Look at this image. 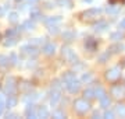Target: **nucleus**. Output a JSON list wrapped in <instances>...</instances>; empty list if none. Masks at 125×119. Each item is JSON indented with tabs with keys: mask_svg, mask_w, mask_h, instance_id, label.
<instances>
[{
	"mask_svg": "<svg viewBox=\"0 0 125 119\" xmlns=\"http://www.w3.org/2000/svg\"><path fill=\"white\" fill-rule=\"evenodd\" d=\"M74 109L78 114H86L90 109V104L88 102L86 98H78V100L74 101Z\"/></svg>",
	"mask_w": 125,
	"mask_h": 119,
	"instance_id": "obj_1",
	"label": "nucleus"
},
{
	"mask_svg": "<svg viewBox=\"0 0 125 119\" xmlns=\"http://www.w3.org/2000/svg\"><path fill=\"white\" fill-rule=\"evenodd\" d=\"M61 53L62 56H64V59L67 60L68 63H78V56L72 52V49L70 48V46H62V49H61Z\"/></svg>",
	"mask_w": 125,
	"mask_h": 119,
	"instance_id": "obj_2",
	"label": "nucleus"
},
{
	"mask_svg": "<svg viewBox=\"0 0 125 119\" xmlns=\"http://www.w3.org/2000/svg\"><path fill=\"white\" fill-rule=\"evenodd\" d=\"M21 55L27 56V58H35V56H38V48L32 44L24 45L21 46Z\"/></svg>",
	"mask_w": 125,
	"mask_h": 119,
	"instance_id": "obj_3",
	"label": "nucleus"
},
{
	"mask_svg": "<svg viewBox=\"0 0 125 119\" xmlns=\"http://www.w3.org/2000/svg\"><path fill=\"white\" fill-rule=\"evenodd\" d=\"M120 77H121V69L117 67V66H114V67H111L106 72V78L108 81H117Z\"/></svg>",
	"mask_w": 125,
	"mask_h": 119,
	"instance_id": "obj_4",
	"label": "nucleus"
},
{
	"mask_svg": "<svg viewBox=\"0 0 125 119\" xmlns=\"http://www.w3.org/2000/svg\"><path fill=\"white\" fill-rule=\"evenodd\" d=\"M100 13H102V10H100V9H89V10H86V11H83V13L81 14V18L90 21V20L97 18V15Z\"/></svg>",
	"mask_w": 125,
	"mask_h": 119,
	"instance_id": "obj_5",
	"label": "nucleus"
},
{
	"mask_svg": "<svg viewBox=\"0 0 125 119\" xmlns=\"http://www.w3.org/2000/svg\"><path fill=\"white\" fill-rule=\"evenodd\" d=\"M15 78L14 77H9L7 80H6V84H4V92L6 94H9V95H11V94H14L15 92V90H17V84H15Z\"/></svg>",
	"mask_w": 125,
	"mask_h": 119,
	"instance_id": "obj_6",
	"label": "nucleus"
},
{
	"mask_svg": "<svg viewBox=\"0 0 125 119\" xmlns=\"http://www.w3.org/2000/svg\"><path fill=\"white\" fill-rule=\"evenodd\" d=\"M65 86H67V90H68L70 92H71V94H76V92L79 91V88H81V83L78 81L76 78H74L72 81L67 83Z\"/></svg>",
	"mask_w": 125,
	"mask_h": 119,
	"instance_id": "obj_7",
	"label": "nucleus"
},
{
	"mask_svg": "<svg viewBox=\"0 0 125 119\" xmlns=\"http://www.w3.org/2000/svg\"><path fill=\"white\" fill-rule=\"evenodd\" d=\"M111 95L115 97V98H121V97L125 95V87L120 86V84H117V86H113L111 87Z\"/></svg>",
	"mask_w": 125,
	"mask_h": 119,
	"instance_id": "obj_8",
	"label": "nucleus"
},
{
	"mask_svg": "<svg viewBox=\"0 0 125 119\" xmlns=\"http://www.w3.org/2000/svg\"><path fill=\"white\" fill-rule=\"evenodd\" d=\"M60 100H61V92H60V90L53 88V91L50 92V104L53 106H56L60 102Z\"/></svg>",
	"mask_w": 125,
	"mask_h": 119,
	"instance_id": "obj_9",
	"label": "nucleus"
},
{
	"mask_svg": "<svg viewBox=\"0 0 125 119\" xmlns=\"http://www.w3.org/2000/svg\"><path fill=\"white\" fill-rule=\"evenodd\" d=\"M42 50H43V53L45 55H54V52H56V45H54L53 42H46L45 45H43V48H42Z\"/></svg>",
	"mask_w": 125,
	"mask_h": 119,
	"instance_id": "obj_10",
	"label": "nucleus"
},
{
	"mask_svg": "<svg viewBox=\"0 0 125 119\" xmlns=\"http://www.w3.org/2000/svg\"><path fill=\"white\" fill-rule=\"evenodd\" d=\"M62 21V18L60 17V15H54V17H49V18H46V25L47 27H53V25H57V24H60Z\"/></svg>",
	"mask_w": 125,
	"mask_h": 119,
	"instance_id": "obj_11",
	"label": "nucleus"
},
{
	"mask_svg": "<svg viewBox=\"0 0 125 119\" xmlns=\"http://www.w3.org/2000/svg\"><path fill=\"white\" fill-rule=\"evenodd\" d=\"M17 102H18V100H17V97L14 95V94H11V95H9V98H7V101H6V108H14V106L17 105Z\"/></svg>",
	"mask_w": 125,
	"mask_h": 119,
	"instance_id": "obj_12",
	"label": "nucleus"
},
{
	"mask_svg": "<svg viewBox=\"0 0 125 119\" xmlns=\"http://www.w3.org/2000/svg\"><path fill=\"white\" fill-rule=\"evenodd\" d=\"M107 28H108V23H107V21H97V23L94 24V31H97V32L106 31Z\"/></svg>",
	"mask_w": 125,
	"mask_h": 119,
	"instance_id": "obj_13",
	"label": "nucleus"
},
{
	"mask_svg": "<svg viewBox=\"0 0 125 119\" xmlns=\"http://www.w3.org/2000/svg\"><path fill=\"white\" fill-rule=\"evenodd\" d=\"M124 49H125V46L122 45V44H114V45H111L107 50L110 53H120V52H122Z\"/></svg>",
	"mask_w": 125,
	"mask_h": 119,
	"instance_id": "obj_14",
	"label": "nucleus"
},
{
	"mask_svg": "<svg viewBox=\"0 0 125 119\" xmlns=\"http://www.w3.org/2000/svg\"><path fill=\"white\" fill-rule=\"evenodd\" d=\"M25 116H27V118H38V116H36L35 106L32 105V104H28V105H27V109H25Z\"/></svg>",
	"mask_w": 125,
	"mask_h": 119,
	"instance_id": "obj_15",
	"label": "nucleus"
},
{
	"mask_svg": "<svg viewBox=\"0 0 125 119\" xmlns=\"http://www.w3.org/2000/svg\"><path fill=\"white\" fill-rule=\"evenodd\" d=\"M36 116L38 118H47L49 116V111H47V108L46 106H39L38 109H36Z\"/></svg>",
	"mask_w": 125,
	"mask_h": 119,
	"instance_id": "obj_16",
	"label": "nucleus"
},
{
	"mask_svg": "<svg viewBox=\"0 0 125 119\" xmlns=\"http://www.w3.org/2000/svg\"><path fill=\"white\" fill-rule=\"evenodd\" d=\"M62 39H64V41H67V42L74 41V39H75V32L70 31V30L64 31V32H62Z\"/></svg>",
	"mask_w": 125,
	"mask_h": 119,
	"instance_id": "obj_17",
	"label": "nucleus"
},
{
	"mask_svg": "<svg viewBox=\"0 0 125 119\" xmlns=\"http://www.w3.org/2000/svg\"><path fill=\"white\" fill-rule=\"evenodd\" d=\"M85 46H86V49L94 50V49H96V46H97V42L94 41L93 38H88V39L85 41Z\"/></svg>",
	"mask_w": 125,
	"mask_h": 119,
	"instance_id": "obj_18",
	"label": "nucleus"
},
{
	"mask_svg": "<svg viewBox=\"0 0 125 119\" xmlns=\"http://www.w3.org/2000/svg\"><path fill=\"white\" fill-rule=\"evenodd\" d=\"M74 78H75V73H74V72H65V73L62 74V81L65 83V84L72 81Z\"/></svg>",
	"mask_w": 125,
	"mask_h": 119,
	"instance_id": "obj_19",
	"label": "nucleus"
},
{
	"mask_svg": "<svg viewBox=\"0 0 125 119\" xmlns=\"http://www.w3.org/2000/svg\"><path fill=\"white\" fill-rule=\"evenodd\" d=\"M110 104H111V100H110V97L108 95H103L102 98H100V106L102 108H108L110 106Z\"/></svg>",
	"mask_w": 125,
	"mask_h": 119,
	"instance_id": "obj_20",
	"label": "nucleus"
},
{
	"mask_svg": "<svg viewBox=\"0 0 125 119\" xmlns=\"http://www.w3.org/2000/svg\"><path fill=\"white\" fill-rule=\"evenodd\" d=\"M15 44H17V37H7V39L3 42V45H4L6 48L13 46V45H15Z\"/></svg>",
	"mask_w": 125,
	"mask_h": 119,
	"instance_id": "obj_21",
	"label": "nucleus"
},
{
	"mask_svg": "<svg viewBox=\"0 0 125 119\" xmlns=\"http://www.w3.org/2000/svg\"><path fill=\"white\" fill-rule=\"evenodd\" d=\"M83 98H86V100H92V98H94V90H92V88H86L85 91H83Z\"/></svg>",
	"mask_w": 125,
	"mask_h": 119,
	"instance_id": "obj_22",
	"label": "nucleus"
},
{
	"mask_svg": "<svg viewBox=\"0 0 125 119\" xmlns=\"http://www.w3.org/2000/svg\"><path fill=\"white\" fill-rule=\"evenodd\" d=\"M58 6H62V7H67V9H71L72 7V1L71 0H56Z\"/></svg>",
	"mask_w": 125,
	"mask_h": 119,
	"instance_id": "obj_23",
	"label": "nucleus"
},
{
	"mask_svg": "<svg viewBox=\"0 0 125 119\" xmlns=\"http://www.w3.org/2000/svg\"><path fill=\"white\" fill-rule=\"evenodd\" d=\"M115 112L120 115V116L125 118V105L124 104H118V105L115 106Z\"/></svg>",
	"mask_w": 125,
	"mask_h": 119,
	"instance_id": "obj_24",
	"label": "nucleus"
},
{
	"mask_svg": "<svg viewBox=\"0 0 125 119\" xmlns=\"http://www.w3.org/2000/svg\"><path fill=\"white\" fill-rule=\"evenodd\" d=\"M42 13H40L39 10H32L31 11V18L33 20V21H36V20H42Z\"/></svg>",
	"mask_w": 125,
	"mask_h": 119,
	"instance_id": "obj_25",
	"label": "nucleus"
},
{
	"mask_svg": "<svg viewBox=\"0 0 125 119\" xmlns=\"http://www.w3.org/2000/svg\"><path fill=\"white\" fill-rule=\"evenodd\" d=\"M110 38H111L113 41L118 42V41H121V39H122V38H124V35H122V32L117 31V32H113L111 35H110Z\"/></svg>",
	"mask_w": 125,
	"mask_h": 119,
	"instance_id": "obj_26",
	"label": "nucleus"
},
{
	"mask_svg": "<svg viewBox=\"0 0 125 119\" xmlns=\"http://www.w3.org/2000/svg\"><path fill=\"white\" fill-rule=\"evenodd\" d=\"M33 27H35V24H33V20H27L25 23L22 24V30H33Z\"/></svg>",
	"mask_w": 125,
	"mask_h": 119,
	"instance_id": "obj_27",
	"label": "nucleus"
},
{
	"mask_svg": "<svg viewBox=\"0 0 125 119\" xmlns=\"http://www.w3.org/2000/svg\"><path fill=\"white\" fill-rule=\"evenodd\" d=\"M108 14H117L120 13V6H108L107 9H106Z\"/></svg>",
	"mask_w": 125,
	"mask_h": 119,
	"instance_id": "obj_28",
	"label": "nucleus"
},
{
	"mask_svg": "<svg viewBox=\"0 0 125 119\" xmlns=\"http://www.w3.org/2000/svg\"><path fill=\"white\" fill-rule=\"evenodd\" d=\"M21 30H22V27H18V28H15V30H7L6 35H7V37H17V34L21 31Z\"/></svg>",
	"mask_w": 125,
	"mask_h": 119,
	"instance_id": "obj_29",
	"label": "nucleus"
},
{
	"mask_svg": "<svg viewBox=\"0 0 125 119\" xmlns=\"http://www.w3.org/2000/svg\"><path fill=\"white\" fill-rule=\"evenodd\" d=\"M9 62H10V59L7 58V56L0 55V67H6V66H9Z\"/></svg>",
	"mask_w": 125,
	"mask_h": 119,
	"instance_id": "obj_30",
	"label": "nucleus"
},
{
	"mask_svg": "<svg viewBox=\"0 0 125 119\" xmlns=\"http://www.w3.org/2000/svg\"><path fill=\"white\" fill-rule=\"evenodd\" d=\"M9 21L11 24H15L18 21V13H15V11H13V13L9 14Z\"/></svg>",
	"mask_w": 125,
	"mask_h": 119,
	"instance_id": "obj_31",
	"label": "nucleus"
},
{
	"mask_svg": "<svg viewBox=\"0 0 125 119\" xmlns=\"http://www.w3.org/2000/svg\"><path fill=\"white\" fill-rule=\"evenodd\" d=\"M103 95H106V92H104V90H103L102 87H97L96 90H94V97H96V98H99V100H100Z\"/></svg>",
	"mask_w": 125,
	"mask_h": 119,
	"instance_id": "obj_32",
	"label": "nucleus"
},
{
	"mask_svg": "<svg viewBox=\"0 0 125 119\" xmlns=\"http://www.w3.org/2000/svg\"><path fill=\"white\" fill-rule=\"evenodd\" d=\"M110 55H111V53H110V52H106V53H104V55H102L100 56V58H99V62H100V63H104V62H106V60L108 59V58H110Z\"/></svg>",
	"mask_w": 125,
	"mask_h": 119,
	"instance_id": "obj_33",
	"label": "nucleus"
},
{
	"mask_svg": "<svg viewBox=\"0 0 125 119\" xmlns=\"http://www.w3.org/2000/svg\"><path fill=\"white\" fill-rule=\"evenodd\" d=\"M115 116V114L113 112V111H106L104 114H103V118H106V119H113Z\"/></svg>",
	"mask_w": 125,
	"mask_h": 119,
	"instance_id": "obj_34",
	"label": "nucleus"
},
{
	"mask_svg": "<svg viewBox=\"0 0 125 119\" xmlns=\"http://www.w3.org/2000/svg\"><path fill=\"white\" fill-rule=\"evenodd\" d=\"M53 118L62 119V118H65V115H64V112H61V111H54L53 112Z\"/></svg>",
	"mask_w": 125,
	"mask_h": 119,
	"instance_id": "obj_35",
	"label": "nucleus"
},
{
	"mask_svg": "<svg viewBox=\"0 0 125 119\" xmlns=\"http://www.w3.org/2000/svg\"><path fill=\"white\" fill-rule=\"evenodd\" d=\"M92 78H93V76H92L90 73H85L83 76H82V81L89 83V81H92Z\"/></svg>",
	"mask_w": 125,
	"mask_h": 119,
	"instance_id": "obj_36",
	"label": "nucleus"
},
{
	"mask_svg": "<svg viewBox=\"0 0 125 119\" xmlns=\"http://www.w3.org/2000/svg\"><path fill=\"white\" fill-rule=\"evenodd\" d=\"M29 44H32V45H42V44H43V39H40V38H35V39H32L31 42H29Z\"/></svg>",
	"mask_w": 125,
	"mask_h": 119,
	"instance_id": "obj_37",
	"label": "nucleus"
},
{
	"mask_svg": "<svg viewBox=\"0 0 125 119\" xmlns=\"http://www.w3.org/2000/svg\"><path fill=\"white\" fill-rule=\"evenodd\" d=\"M17 55H15V53H11V55H10V63L11 64H17Z\"/></svg>",
	"mask_w": 125,
	"mask_h": 119,
	"instance_id": "obj_38",
	"label": "nucleus"
},
{
	"mask_svg": "<svg viewBox=\"0 0 125 119\" xmlns=\"http://www.w3.org/2000/svg\"><path fill=\"white\" fill-rule=\"evenodd\" d=\"M6 104L3 102V95H0V115L3 114V109H4Z\"/></svg>",
	"mask_w": 125,
	"mask_h": 119,
	"instance_id": "obj_39",
	"label": "nucleus"
},
{
	"mask_svg": "<svg viewBox=\"0 0 125 119\" xmlns=\"http://www.w3.org/2000/svg\"><path fill=\"white\" fill-rule=\"evenodd\" d=\"M52 88H56V90H60V81H57V80H54V81L52 83Z\"/></svg>",
	"mask_w": 125,
	"mask_h": 119,
	"instance_id": "obj_40",
	"label": "nucleus"
},
{
	"mask_svg": "<svg viewBox=\"0 0 125 119\" xmlns=\"http://www.w3.org/2000/svg\"><path fill=\"white\" fill-rule=\"evenodd\" d=\"M121 1H124V0H108L110 4H120Z\"/></svg>",
	"mask_w": 125,
	"mask_h": 119,
	"instance_id": "obj_41",
	"label": "nucleus"
},
{
	"mask_svg": "<svg viewBox=\"0 0 125 119\" xmlns=\"http://www.w3.org/2000/svg\"><path fill=\"white\" fill-rule=\"evenodd\" d=\"M49 31L52 32V34H56L58 30H57V27H56V25H53V27H49Z\"/></svg>",
	"mask_w": 125,
	"mask_h": 119,
	"instance_id": "obj_42",
	"label": "nucleus"
},
{
	"mask_svg": "<svg viewBox=\"0 0 125 119\" xmlns=\"http://www.w3.org/2000/svg\"><path fill=\"white\" fill-rule=\"evenodd\" d=\"M120 28H121V30H125V17L120 21Z\"/></svg>",
	"mask_w": 125,
	"mask_h": 119,
	"instance_id": "obj_43",
	"label": "nucleus"
},
{
	"mask_svg": "<svg viewBox=\"0 0 125 119\" xmlns=\"http://www.w3.org/2000/svg\"><path fill=\"white\" fill-rule=\"evenodd\" d=\"M20 88H21L22 91H25V90H28V88H29V86H28V83H24V84H22Z\"/></svg>",
	"mask_w": 125,
	"mask_h": 119,
	"instance_id": "obj_44",
	"label": "nucleus"
},
{
	"mask_svg": "<svg viewBox=\"0 0 125 119\" xmlns=\"http://www.w3.org/2000/svg\"><path fill=\"white\" fill-rule=\"evenodd\" d=\"M7 118H17V115L15 114H9L7 115Z\"/></svg>",
	"mask_w": 125,
	"mask_h": 119,
	"instance_id": "obj_45",
	"label": "nucleus"
},
{
	"mask_svg": "<svg viewBox=\"0 0 125 119\" xmlns=\"http://www.w3.org/2000/svg\"><path fill=\"white\" fill-rule=\"evenodd\" d=\"M100 115H99V112H93V118H99Z\"/></svg>",
	"mask_w": 125,
	"mask_h": 119,
	"instance_id": "obj_46",
	"label": "nucleus"
},
{
	"mask_svg": "<svg viewBox=\"0 0 125 119\" xmlns=\"http://www.w3.org/2000/svg\"><path fill=\"white\" fill-rule=\"evenodd\" d=\"M39 0H28V3H38Z\"/></svg>",
	"mask_w": 125,
	"mask_h": 119,
	"instance_id": "obj_47",
	"label": "nucleus"
},
{
	"mask_svg": "<svg viewBox=\"0 0 125 119\" xmlns=\"http://www.w3.org/2000/svg\"><path fill=\"white\" fill-rule=\"evenodd\" d=\"M3 14H4V10H3V9H1V7H0V17H1Z\"/></svg>",
	"mask_w": 125,
	"mask_h": 119,
	"instance_id": "obj_48",
	"label": "nucleus"
},
{
	"mask_svg": "<svg viewBox=\"0 0 125 119\" xmlns=\"http://www.w3.org/2000/svg\"><path fill=\"white\" fill-rule=\"evenodd\" d=\"M82 1H83V3H92L93 0H82Z\"/></svg>",
	"mask_w": 125,
	"mask_h": 119,
	"instance_id": "obj_49",
	"label": "nucleus"
},
{
	"mask_svg": "<svg viewBox=\"0 0 125 119\" xmlns=\"http://www.w3.org/2000/svg\"><path fill=\"white\" fill-rule=\"evenodd\" d=\"M17 1H21V0H17Z\"/></svg>",
	"mask_w": 125,
	"mask_h": 119,
	"instance_id": "obj_50",
	"label": "nucleus"
},
{
	"mask_svg": "<svg viewBox=\"0 0 125 119\" xmlns=\"http://www.w3.org/2000/svg\"><path fill=\"white\" fill-rule=\"evenodd\" d=\"M0 39H1V35H0Z\"/></svg>",
	"mask_w": 125,
	"mask_h": 119,
	"instance_id": "obj_51",
	"label": "nucleus"
}]
</instances>
